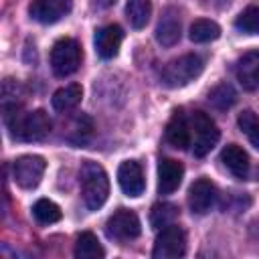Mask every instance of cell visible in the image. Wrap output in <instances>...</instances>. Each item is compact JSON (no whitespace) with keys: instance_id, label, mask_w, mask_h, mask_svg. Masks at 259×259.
Masks as SVG:
<instances>
[{"instance_id":"6da1fadb","label":"cell","mask_w":259,"mask_h":259,"mask_svg":"<svg viewBox=\"0 0 259 259\" xmlns=\"http://www.w3.org/2000/svg\"><path fill=\"white\" fill-rule=\"evenodd\" d=\"M79 182H81V194L85 206L89 210H99L109 196V178L103 166L91 160L83 162L79 172Z\"/></svg>"},{"instance_id":"7a4b0ae2","label":"cell","mask_w":259,"mask_h":259,"mask_svg":"<svg viewBox=\"0 0 259 259\" xmlns=\"http://www.w3.org/2000/svg\"><path fill=\"white\" fill-rule=\"evenodd\" d=\"M8 132L14 140L20 142H40L51 132V117L42 109H34L28 113H16L6 121Z\"/></svg>"},{"instance_id":"3957f363","label":"cell","mask_w":259,"mask_h":259,"mask_svg":"<svg viewBox=\"0 0 259 259\" xmlns=\"http://www.w3.org/2000/svg\"><path fill=\"white\" fill-rule=\"evenodd\" d=\"M188 125H190V150H192V154L196 158L206 156L217 146L219 136H221L217 123L204 111H192Z\"/></svg>"},{"instance_id":"277c9868","label":"cell","mask_w":259,"mask_h":259,"mask_svg":"<svg viewBox=\"0 0 259 259\" xmlns=\"http://www.w3.org/2000/svg\"><path fill=\"white\" fill-rule=\"evenodd\" d=\"M204 69V63L198 55H182L178 59H172L162 69V83L166 87H184L190 81H194Z\"/></svg>"},{"instance_id":"5b68a950","label":"cell","mask_w":259,"mask_h":259,"mask_svg":"<svg viewBox=\"0 0 259 259\" xmlns=\"http://www.w3.org/2000/svg\"><path fill=\"white\" fill-rule=\"evenodd\" d=\"M81 65V47L75 38H59L51 51V67L57 77L73 75Z\"/></svg>"},{"instance_id":"8992f818","label":"cell","mask_w":259,"mask_h":259,"mask_svg":"<svg viewBox=\"0 0 259 259\" xmlns=\"http://www.w3.org/2000/svg\"><path fill=\"white\" fill-rule=\"evenodd\" d=\"M186 253V233L178 225H168L160 229L152 257L154 259H176Z\"/></svg>"},{"instance_id":"52a82bcc","label":"cell","mask_w":259,"mask_h":259,"mask_svg":"<svg viewBox=\"0 0 259 259\" xmlns=\"http://www.w3.org/2000/svg\"><path fill=\"white\" fill-rule=\"evenodd\" d=\"M47 170V162L45 158L40 156H34V154H26V156H20L14 160L12 164V178L14 182L20 186V188H36L42 174Z\"/></svg>"},{"instance_id":"ba28073f","label":"cell","mask_w":259,"mask_h":259,"mask_svg":"<svg viewBox=\"0 0 259 259\" xmlns=\"http://www.w3.org/2000/svg\"><path fill=\"white\" fill-rule=\"evenodd\" d=\"M105 231L111 239H117V241H130V239H136L142 231V225H140V219L134 210H127V208H119L115 210L109 219H107V225H105Z\"/></svg>"},{"instance_id":"9c48e42d","label":"cell","mask_w":259,"mask_h":259,"mask_svg":"<svg viewBox=\"0 0 259 259\" xmlns=\"http://www.w3.org/2000/svg\"><path fill=\"white\" fill-rule=\"evenodd\" d=\"M217 186L208 178H198L188 188V206L194 214H206L217 204Z\"/></svg>"},{"instance_id":"30bf717a","label":"cell","mask_w":259,"mask_h":259,"mask_svg":"<svg viewBox=\"0 0 259 259\" xmlns=\"http://www.w3.org/2000/svg\"><path fill=\"white\" fill-rule=\"evenodd\" d=\"M71 8H73V0H32L28 12L32 20L40 24H53L59 22L63 16H67Z\"/></svg>"},{"instance_id":"8fae6325","label":"cell","mask_w":259,"mask_h":259,"mask_svg":"<svg viewBox=\"0 0 259 259\" xmlns=\"http://www.w3.org/2000/svg\"><path fill=\"white\" fill-rule=\"evenodd\" d=\"M117 182L121 186V190L127 194V196H140L146 188V182H144V170L142 166L136 162V160H125L119 164L117 168Z\"/></svg>"},{"instance_id":"7c38bea8","label":"cell","mask_w":259,"mask_h":259,"mask_svg":"<svg viewBox=\"0 0 259 259\" xmlns=\"http://www.w3.org/2000/svg\"><path fill=\"white\" fill-rule=\"evenodd\" d=\"M184 176V166L174 158H162L158 162V192L172 194Z\"/></svg>"},{"instance_id":"4fadbf2b","label":"cell","mask_w":259,"mask_h":259,"mask_svg":"<svg viewBox=\"0 0 259 259\" xmlns=\"http://www.w3.org/2000/svg\"><path fill=\"white\" fill-rule=\"evenodd\" d=\"M121 40H123L121 26H117V24L101 26L95 32V51H97V55L101 59H113L119 53Z\"/></svg>"},{"instance_id":"5bb4252c","label":"cell","mask_w":259,"mask_h":259,"mask_svg":"<svg viewBox=\"0 0 259 259\" xmlns=\"http://www.w3.org/2000/svg\"><path fill=\"white\" fill-rule=\"evenodd\" d=\"M235 75H237V79H239L243 89H247V91L259 89V51L245 53L237 61Z\"/></svg>"},{"instance_id":"9a60e30c","label":"cell","mask_w":259,"mask_h":259,"mask_svg":"<svg viewBox=\"0 0 259 259\" xmlns=\"http://www.w3.org/2000/svg\"><path fill=\"white\" fill-rule=\"evenodd\" d=\"M156 40L162 47H172L180 40V14L176 8H166L156 26Z\"/></svg>"},{"instance_id":"2e32d148","label":"cell","mask_w":259,"mask_h":259,"mask_svg":"<svg viewBox=\"0 0 259 259\" xmlns=\"http://www.w3.org/2000/svg\"><path fill=\"white\" fill-rule=\"evenodd\" d=\"M166 140L170 146L184 150L190 146V125L182 109H176L166 125Z\"/></svg>"},{"instance_id":"e0dca14e","label":"cell","mask_w":259,"mask_h":259,"mask_svg":"<svg viewBox=\"0 0 259 259\" xmlns=\"http://www.w3.org/2000/svg\"><path fill=\"white\" fill-rule=\"evenodd\" d=\"M221 160H223V164L229 168V172H231L233 176H237V178H241V180L249 176V168H251L249 154H247L241 146H237V144L225 146L223 152H221Z\"/></svg>"},{"instance_id":"ac0fdd59","label":"cell","mask_w":259,"mask_h":259,"mask_svg":"<svg viewBox=\"0 0 259 259\" xmlns=\"http://www.w3.org/2000/svg\"><path fill=\"white\" fill-rule=\"evenodd\" d=\"M81 97H83V87L79 83H71V85H65V87L57 89L53 99H51V103H53L55 111L69 113L81 103Z\"/></svg>"},{"instance_id":"d6986e66","label":"cell","mask_w":259,"mask_h":259,"mask_svg":"<svg viewBox=\"0 0 259 259\" xmlns=\"http://www.w3.org/2000/svg\"><path fill=\"white\" fill-rule=\"evenodd\" d=\"M75 257L77 259H101V257H105V251H103L99 239L93 233L85 231L75 241Z\"/></svg>"},{"instance_id":"ffe728a7","label":"cell","mask_w":259,"mask_h":259,"mask_svg":"<svg viewBox=\"0 0 259 259\" xmlns=\"http://www.w3.org/2000/svg\"><path fill=\"white\" fill-rule=\"evenodd\" d=\"M188 36H190L192 42H210V40H217L221 36V26L214 20L198 18L190 24Z\"/></svg>"},{"instance_id":"44dd1931","label":"cell","mask_w":259,"mask_h":259,"mask_svg":"<svg viewBox=\"0 0 259 259\" xmlns=\"http://www.w3.org/2000/svg\"><path fill=\"white\" fill-rule=\"evenodd\" d=\"M125 16L134 28H144L152 16V0H127Z\"/></svg>"},{"instance_id":"7402d4cb","label":"cell","mask_w":259,"mask_h":259,"mask_svg":"<svg viewBox=\"0 0 259 259\" xmlns=\"http://www.w3.org/2000/svg\"><path fill=\"white\" fill-rule=\"evenodd\" d=\"M176 217H178V208L174 204H170V202H158L150 210V225H152V229L160 231V229H164L168 225H174V219Z\"/></svg>"},{"instance_id":"603a6c76","label":"cell","mask_w":259,"mask_h":259,"mask_svg":"<svg viewBox=\"0 0 259 259\" xmlns=\"http://www.w3.org/2000/svg\"><path fill=\"white\" fill-rule=\"evenodd\" d=\"M32 214H34V219H36L40 225H53V223L61 221V217H63L61 208H59L53 200H49V198L36 200L34 206H32Z\"/></svg>"},{"instance_id":"cb8c5ba5","label":"cell","mask_w":259,"mask_h":259,"mask_svg":"<svg viewBox=\"0 0 259 259\" xmlns=\"http://www.w3.org/2000/svg\"><path fill=\"white\" fill-rule=\"evenodd\" d=\"M91 134H93V121H91L87 115H79V117L73 121V127H71V132L67 134V140H69L71 144H75V146H83V144L89 142Z\"/></svg>"},{"instance_id":"d4e9b609","label":"cell","mask_w":259,"mask_h":259,"mask_svg":"<svg viewBox=\"0 0 259 259\" xmlns=\"http://www.w3.org/2000/svg\"><path fill=\"white\" fill-rule=\"evenodd\" d=\"M208 101L217 107V109H229L235 101H237V93L229 83H219L217 87L210 89L208 93Z\"/></svg>"},{"instance_id":"484cf974","label":"cell","mask_w":259,"mask_h":259,"mask_svg":"<svg viewBox=\"0 0 259 259\" xmlns=\"http://www.w3.org/2000/svg\"><path fill=\"white\" fill-rule=\"evenodd\" d=\"M235 26L247 34H259V6H249L247 10H243L237 16Z\"/></svg>"},{"instance_id":"4316f807","label":"cell","mask_w":259,"mask_h":259,"mask_svg":"<svg viewBox=\"0 0 259 259\" xmlns=\"http://www.w3.org/2000/svg\"><path fill=\"white\" fill-rule=\"evenodd\" d=\"M237 123H239V127H241V132L243 134H253L257 127H259V117H257V113L255 111H251V109H245L239 117H237Z\"/></svg>"},{"instance_id":"83f0119b","label":"cell","mask_w":259,"mask_h":259,"mask_svg":"<svg viewBox=\"0 0 259 259\" xmlns=\"http://www.w3.org/2000/svg\"><path fill=\"white\" fill-rule=\"evenodd\" d=\"M249 142H251V144H253V146L259 150V127H257L253 134H249Z\"/></svg>"},{"instance_id":"f1b7e54d","label":"cell","mask_w":259,"mask_h":259,"mask_svg":"<svg viewBox=\"0 0 259 259\" xmlns=\"http://www.w3.org/2000/svg\"><path fill=\"white\" fill-rule=\"evenodd\" d=\"M251 235H253V237H255V239L259 241V219L251 223Z\"/></svg>"},{"instance_id":"f546056e","label":"cell","mask_w":259,"mask_h":259,"mask_svg":"<svg viewBox=\"0 0 259 259\" xmlns=\"http://www.w3.org/2000/svg\"><path fill=\"white\" fill-rule=\"evenodd\" d=\"M115 0H93V4H97L99 8H107V6H111Z\"/></svg>"}]
</instances>
